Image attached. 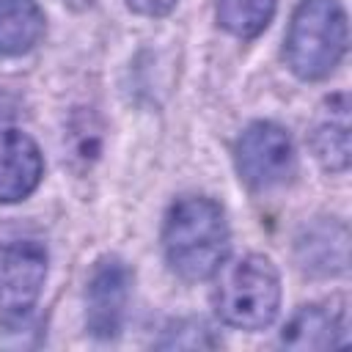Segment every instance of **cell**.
I'll list each match as a JSON object with an SVG mask.
<instances>
[{
    "label": "cell",
    "instance_id": "6da1fadb",
    "mask_svg": "<svg viewBox=\"0 0 352 352\" xmlns=\"http://www.w3.org/2000/svg\"><path fill=\"white\" fill-rule=\"evenodd\" d=\"M231 234L226 212L206 195H182L162 223V250L170 270L184 280L212 278L228 256Z\"/></svg>",
    "mask_w": 352,
    "mask_h": 352
},
{
    "label": "cell",
    "instance_id": "7a4b0ae2",
    "mask_svg": "<svg viewBox=\"0 0 352 352\" xmlns=\"http://www.w3.org/2000/svg\"><path fill=\"white\" fill-rule=\"evenodd\" d=\"M214 286V308L220 319L239 330H264L280 308V275L261 253H245L223 261Z\"/></svg>",
    "mask_w": 352,
    "mask_h": 352
},
{
    "label": "cell",
    "instance_id": "3957f363",
    "mask_svg": "<svg viewBox=\"0 0 352 352\" xmlns=\"http://www.w3.org/2000/svg\"><path fill=\"white\" fill-rule=\"evenodd\" d=\"M346 52V11L338 0H300L286 33V63L300 80L327 77Z\"/></svg>",
    "mask_w": 352,
    "mask_h": 352
},
{
    "label": "cell",
    "instance_id": "277c9868",
    "mask_svg": "<svg viewBox=\"0 0 352 352\" xmlns=\"http://www.w3.org/2000/svg\"><path fill=\"white\" fill-rule=\"evenodd\" d=\"M236 170L250 190H272L292 179L297 154L289 132L272 121L250 124L236 140Z\"/></svg>",
    "mask_w": 352,
    "mask_h": 352
},
{
    "label": "cell",
    "instance_id": "5b68a950",
    "mask_svg": "<svg viewBox=\"0 0 352 352\" xmlns=\"http://www.w3.org/2000/svg\"><path fill=\"white\" fill-rule=\"evenodd\" d=\"M47 278V248L28 234H11L0 239V314H28Z\"/></svg>",
    "mask_w": 352,
    "mask_h": 352
},
{
    "label": "cell",
    "instance_id": "8992f818",
    "mask_svg": "<svg viewBox=\"0 0 352 352\" xmlns=\"http://www.w3.org/2000/svg\"><path fill=\"white\" fill-rule=\"evenodd\" d=\"M132 272L118 256L96 261L85 289V327L94 338H116L124 324Z\"/></svg>",
    "mask_w": 352,
    "mask_h": 352
},
{
    "label": "cell",
    "instance_id": "52a82bcc",
    "mask_svg": "<svg viewBox=\"0 0 352 352\" xmlns=\"http://www.w3.org/2000/svg\"><path fill=\"white\" fill-rule=\"evenodd\" d=\"M44 176V157L30 135L14 126L0 129V204L25 201Z\"/></svg>",
    "mask_w": 352,
    "mask_h": 352
},
{
    "label": "cell",
    "instance_id": "ba28073f",
    "mask_svg": "<svg viewBox=\"0 0 352 352\" xmlns=\"http://www.w3.org/2000/svg\"><path fill=\"white\" fill-rule=\"evenodd\" d=\"M311 148L324 170L341 173L349 165V99L346 94H333L322 102L314 126Z\"/></svg>",
    "mask_w": 352,
    "mask_h": 352
},
{
    "label": "cell",
    "instance_id": "9c48e42d",
    "mask_svg": "<svg viewBox=\"0 0 352 352\" xmlns=\"http://www.w3.org/2000/svg\"><path fill=\"white\" fill-rule=\"evenodd\" d=\"M344 341L346 311L333 305H302L280 333V344L289 349H327Z\"/></svg>",
    "mask_w": 352,
    "mask_h": 352
},
{
    "label": "cell",
    "instance_id": "30bf717a",
    "mask_svg": "<svg viewBox=\"0 0 352 352\" xmlns=\"http://www.w3.org/2000/svg\"><path fill=\"white\" fill-rule=\"evenodd\" d=\"M44 36V11L36 0H0V55L30 52Z\"/></svg>",
    "mask_w": 352,
    "mask_h": 352
},
{
    "label": "cell",
    "instance_id": "8fae6325",
    "mask_svg": "<svg viewBox=\"0 0 352 352\" xmlns=\"http://www.w3.org/2000/svg\"><path fill=\"white\" fill-rule=\"evenodd\" d=\"M278 0H217L220 25L236 38H256L275 16Z\"/></svg>",
    "mask_w": 352,
    "mask_h": 352
},
{
    "label": "cell",
    "instance_id": "7c38bea8",
    "mask_svg": "<svg viewBox=\"0 0 352 352\" xmlns=\"http://www.w3.org/2000/svg\"><path fill=\"white\" fill-rule=\"evenodd\" d=\"M179 0H126V6L135 11V14H143V16H165L173 11Z\"/></svg>",
    "mask_w": 352,
    "mask_h": 352
}]
</instances>
